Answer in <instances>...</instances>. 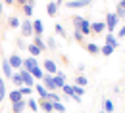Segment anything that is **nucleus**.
<instances>
[{"instance_id": "1", "label": "nucleus", "mask_w": 125, "mask_h": 113, "mask_svg": "<svg viewBox=\"0 0 125 113\" xmlns=\"http://www.w3.org/2000/svg\"><path fill=\"white\" fill-rule=\"evenodd\" d=\"M73 29L81 31L83 36H85V35H91V21L85 19V17H81V16H75L73 17Z\"/></svg>"}, {"instance_id": "2", "label": "nucleus", "mask_w": 125, "mask_h": 113, "mask_svg": "<svg viewBox=\"0 0 125 113\" xmlns=\"http://www.w3.org/2000/svg\"><path fill=\"white\" fill-rule=\"evenodd\" d=\"M117 25H119V17L115 16V14H112V12L106 14V29L112 33V31H115V27H117Z\"/></svg>"}, {"instance_id": "3", "label": "nucleus", "mask_w": 125, "mask_h": 113, "mask_svg": "<svg viewBox=\"0 0 125 113\" xmlns=\"http://www.w3.org/2000/svg\"><path fill=\"white\" fill-rule=\"evenodd\" d=\"M17 73L21 75V81H23V86H29V88H33V86H35V79H33V75L29 73V71H25V69H19Z\"/></svg>"}, {"instance_id": "4", "label": "nucleus", "mask_w": 125, "mask_h": 113, "mask_svg": "<svg viewBox=\"0 0 125 113\" xmlns=\"http://www.w3.org/2000/svg\"><path fill=\"white\" fill-rule=\"evenodd\" d=\"M93 4V0H69V2H65V6L69 8V10H75V8H87V6H91Z\"/></svg>"}, {"instance_id": "5", "label": "nucleus", "mask_w": 125, "mask_h": 113, "mask_svg": "<svg viewBox=\"0 0 125 113\" xmlns=\"http://www.w3.org/2000/svg\"><path fill=\"white\" fill-rule=\"evenodd\" d=\"M8 63L12 65V69H17V71H19V69L23 67V58H21L19 54H12V56L8 58Z\"/></svg>"}, {"instance_id": "6", "label": "nucleus", "mask_w": 125, "mask_h": 113, "mask_svg": "<svg viewBox=\"0 0 125 113\" xmlns=\"http://www.w3.org/2000/svg\"><path fill=\"white\" fill-rule=\"evenodd\" d=\"M21 35L23 36H33L35 33H33V21L31 19H25V21H21Z\"/></svg>"}, {"instance_id": "7", "label": "nucleus", "mask_w": 125, "mask_h": 113, "mask_svg": "<svg viewBox=\"0 0 125 113\" xmlns=\"http://www.w3.org/2000/svg\"><path fill=\"white\" fill-rule=\"evenodd\" d=\"M42 71L44 73H48V75H56L58 73V67H56V63L52 61V60H44V63H42Z\"/></svg>"}, {"instance_id": "8", "label": "nucleus", "mask_w": 125, "mask_h": 113, "mask_svg": "<svg viewBox=\"0 0 125 113\" xmlns=\"http://www.w3.org/2000/svg\"><path fill=\"white\" fill-rule=\"evenodd\" d=\"M42 86L46 88L48 92H54V90H56V86H54V75L44 73V77H42Z\"/></svg>"}, {"instance_id": "9", "label": "nucleus", "mask_w": 125, "mask_h": 113, "mask_svg": "<svg viewBox=\"0 0 125 113\" xmlns=\"http://www.w3.org/2000/svg\"><path fill=\"white\" fill-rule=\"evenodd\" d=\"M63 84H65V75L58 71V73L54 75V86H56V90H62Z\"/></svg>"}, {"instance_id": "10", "label": "nucleus", "mask_w": 125, "mask_h": 113, "mask_svg": "<svg viewBox=\"0 0 125 113\" xmlns=\"http://www.w3.org/2000/svg\"><path fill=\"white\" fill-rule=\"evenodd\" d=\"M37 65H39L37 58L29 56V58H25V60H23V67H21V69H25V71H31L33 67H37Z\"/></svg>"}, {"instance_id": "11", "label": "nucleus", "mask_w": 125, "mask_h": 113, "mask_svg": "<svg viewBox=\"0 0 125 113\" xmlns=\"http://www.w3.org/2000/svg\"><path fill=\"white\" fill-rule=\"evenodd\" d=\"M25 107H27V100L23 98V100L16 102V104H12V113H23Z\"/></svg>"}, {"instance_id": "12", "label": "nucleus", "mask_w": 125, "mask_h": 113, "mask_svg": "<svg viewBox=\"0 0 125 113\" xmlns=\"http://www.w3.org/2000/svg\"><path fill=\"white\" fill-rule=\"evenodd\" d=\"M33 33H35V36H42V33H44V25H42L41 19H35V21H33Z\"/></svg>"}, {"instance_id": "13", "label": "nucleus", "mask_w": 125, "mask_h": 113, "mask_svg": "<svg viewBox=\"0 0 125 113\" xmlns=\"http://www.w3.org/2000/svg\"><path fill=\"white\" fill-rule=\"evenodd\" d=\"M2 73L8 79H12V75H14V69H12V65L8 63V60H2Z\"/></svg>"}, {"instance_id": "14", "label": "nucleus", "mask_w": 125, "mask_h": 113, "mask_svg": "<svg viewBox=\"0 0 125 113\" xmlns=\"http://www.w3.org/2000/svg\"><path fill=\"white\" fill-rule=\"evenodd\" d=\"M39 107H41V109H42L44 113H52V111H54V109H52V102H48V100H42V98L39 100Z\"/></svg>"}, {"instance_id": "15", "label": "nucleus", "mask_w": 125, "mask_h": 113, "mask_svg": "<svg viewBox=\"0 0 125 113\" xmlns=\"http://www.w3.org/2000/svg\"><path fill=\"white\" fill-rule=\"evenodd\" d=\"M104 29H106V23L104 21H94V23H91V31L93 33H104Z\"/></svg>"}, {"instance_id": "16", "label": "nucleus", "mask_w": 125, "mask_h": 113, "mask_svg": "<svg viewBox=\"0 0 125 113\" xmlns=\"http://www.w3.org/2000/svg\"><path fill=\"white\" fill-rule=\"evenodd\" d=\"M33 75V79H39V81H42V77H44V71H42V67L41 65H37V67H33L31 71H29Z\"/></svg>"}, {"instance_id": "17", "label": "nucleus", "mask_w": 125, "mask_h": 113, "mask_svg": "<svg viewBox=\"0 0 125 113\" xmlns=\"http://www.w3.org/2000/svg\"><path fill=\"white\" fill-rule=\"evenodd\" d=\"M46 12H48L50 17H56L58 16V4H56V2H48L46 4Z\"/></svg>"}, {"instance_id": "18", "label": "nucleus", "mask_w": 125, "mask_h": 113, "mask_svg": "<svg viewBox=\"0 0 125 113\" xmlns=\"http://www.w3.org/2000/svg\"><path fill=\"white\" fill-rule=\"evenodd\" d=\"M102 109L106 113H114V109H115V107H114V102L108 100V98H104V100H102Z\"/></svg>"}, {"instance_id": "19", "label": "nucleus", "mask_w": 125, "mask_h": 113, "mask_svg": "<svg viewBox=\"0 0 125 113\" xmlns=\"http://www.w3.org/2000/svg\"><path fill=\"white\" fill-rule=\"evenodd\" d=\"M33 90H35V92H37L39 96L42 98V100H46V96H48V90L44 88V86H42V84H35V86H33Z\"/></svg>"}, {"instance_id": "20", "label": "nucleus", "mask_w": 125, "mask_h": 113, "mask_svg": "<svg viewBox=\"0 0 125 113\" xmlns=\"http://www.w3.org/2000/svg\"><path fill=\"white\" fill-rule=\"evenodd\" d=\"M8 98H10V102L12 104H16V102H19V100H23V96H21V92L17 90V88H14L10 94H8Z\"/></svg>"}, {"instance_id": "21", "label": "nucleus", "mask_w": 125, "mask_h": 113, "mask_svg": "<svg viewBox=\"0 0 125 113\" xmlns=\"http://www.w3.org/2000/svg\"><path fill=\"white\" fill-rule=\"evenodd\" d=\"M106 44H108V46H112L114 50H115L117 46H119V42H117V38H115V36H114L112 33H108V35H106Z\"/></svg>"}, {"instance_id": "22", "label": "nucleus", "mask_w": 125, "mask_h": 113, "mask_svg": "<svg viewBox=\"0 0 125 113\" xmlns=\"http://www.w3.org/2000/svg\"><path fill=\"white\" fill-rule=\"evenodd\" d=\"M33 44L41 50V52H44V50H46V42L42 40V36H35V38H33Z\"/></svg>"}, {"instance_id": "23", "label": "nucleus", "mask_w": 125, "mask_h": 113, "mask_svg": "<svg viewBox=\"0 0 125 113\" xmlns=\"http://www.w3.org/2000/svg\"><path fill=\"white\" fill-rule=\"evenodd\" d=\"M33 12H35V4H31V2H27V4H23V14L27 17L33 16Z\"/></svg>"}, {"instance_id": "24", "label": "nucleus", "mask_w": 125, "mask_h": 113, "mask_svg": "<svg viewBox=\"0 0 125 113\" xmlns=\"http://www.w3.org/2000/svg\"><path fill=\"white\" fill-rule=\"evenodd\" d=\"M12 82H14V84H16V88H21V86H23V81H21V75H19V73H14V75H12Z\"/></svg>"}, {"instance_id": "25", "label": "nucleus", "mask_w": 125, "mask_h": 113, "mask_svg": "<svg viewBox=\"0 0 125 113\" xmlns=\"http://www.w3.org/2000/svg\"><path fill=\"white\" fill-rule=\"evenodd\" d=\"M8 25H10L12 29H17V27H21V21H19L16 16H12L10 19H8Z\"/></svg>"}, {"instance_id": "26", "label": "nucleus", "mask_w": 125, "mask_h": 113, "mask_svg": "<svg viewBox=\"0 0 125 113\" xmlns=\"http://www.w3.org/2000/svg\"><path fill=\"white\" fill-rule=\"evenodd\" d=\"M87 50H89V54H100V46L94 44V42H89V44H87Z\"/></svg>"}, {"instance_id": "27", "label": "nucleus", "mask_w": 125, "mask_h": 113, "mask_svg": "<svg viewBox=\"0 0 125 113\" xmlns=\"http://www.w3.org/2000/svg\"><path fill=\"white\" fill-rule=\"evenodd\" d=\"M4 100H6V82L0 77V102H4Z\"/></svg>"}, {"instance_id": "28", "label": "nucleus", "mask_w": 125, "mask_h": 113, "mask_svg": "<svg viewBox=\"0 0 125 113\" xmlns=\"http://www.w3.org/2000/svg\"><path fill=\"white\" fill-rule=\"evenodd\" d=\"M52 109L58 111V113H65V105H63L62 102H54V104H52Z\"/></svg>"}, {"instance_id": "29", "label": "nucleus", "mask_w": 125, "mask_h": 113, "mask_svg": "<svg viewBox=\"0 0 125 113\" xmlns=\"http://www.w3.org/2000/svg\"><path fill=\"white\" fill-rule=\"evenodd\" d=\"M62 92L63 94H65V96H73V84H67V82H65V84H63V88H62Z\"/></svg>"}, {"instance_id": "30", "label": "nucleus", "mask_w": 125, "mask_h": 113, "mask_svg": "<svg viewBox=\"0 0 125 113\" xmlns=\"http://www.w3.org/2000/svg\"><path fill=\"white\" fill-rule=\"evenodd\" d=\"M27 50H29V52L33 54V58H37V56H41V54H42V52H41V50L37 48V46H35L33 42H29V46H27Z\"/></svg>"}, {"instance_id": "31", "label": "nucleus", "mask_w": 125, "mask_h": 113, "mask_svg": "<svg viewBox=\"0 0 125 113\" xmlns=\"http://www.w3.org/2000/svg\"><path fill=\"white\" fill-rule=\"evenodd\" d=\"M100 54H102V56H112V54H114V48L108 46V44H104V46L100 48Z\"/></svg>"}, {"instance_id": "32", "label": "nucleus", "mask_w": 125, "mask_h": 113, "mask_svg": "<svg viewBox=\"0 0 125 113\" xmlns=\"http://www.w3.org/2000/svg\"><path fill=\"white\" fill-rule=\"evenodd\" d=\"M75 84H77V86H83V88H85V86L89 84V81H87V77H83V75H79L77 79H75Z\"/></svg>"}, {"instance_id": "33", "label": "nucleus", "mask_w": 125, "mask_h": 113, "mask_svg": "<svg viewBox=\"0 0 125 113\" xmlns=\"http://www.w3.org/2000/svg\"><path fill=\"white\" fill-rule=\"evenodd\" d=\"M19 92H21V96L25 98V96H31L33 94V88H29V86H21V88H17Z\"/></svg>"}, {"instance_id": "34", "label": "nucleus", "mask_w": 125, "mask_h": 113, "mask_svg": "<svg viewBox=\"0 0 125 113\" xmlns=\"http://www.w3.org/2000/svg\"><path fill=\"white\" fill-rule=\"evenodd\" d=\"M46 100H48V102H52V104H54V102H62V100H60V96H58L56 92H48Z\"/></svg>"}, {"instance_id": "35", "label": "nucleus", "mask_w": 125, "mask_h": 113, "mask_svg": "<svg viewBox=\"0 0 125 113\" xmlns=\"http://www.w3.org/2000/svg\"><path fill=\"white\" fill-rule=\"evenodd\" d=\"M73 94L83 98V94H85V88H83V86H77V84H73Z\"/></svg>"}, {"instance_id": "36", "label": "nucleus", "mask_w": 125, "mask_h": 113, "mask_svg": "<svg viewBox=\"0 0 125 113\" xmlns=\"http://www.w3.org/2000/svg\"><path fill=\"white\" fill-rule=\"evenodd\" d=\"M27 105H29V109H31V111H37V109H39V104H37L35 100H31V98L27 100Z\"/></svg>"}, {"instance_id": "37", "label": "nucleus", "mask_w": 125, "mask_h": 113, "mask_svg": "<svg viewBox=\"0 0 125 113\" xmlns=\"http://www.w3.org/2000/svg\"><path fill=\"white\" fill-rule=\"evenodd\" d=\"M54 31L58 33L60 36H65V29H63V27L60 25V23H56V25H54Z\"/></svg>"}, {"instance_id": "38", "label": "nucleus", "mask_w": 125, "mask_h": 113, "mask_svg": "<svg viewBox=\"0 0 125 113\" xmlns=\"http://www.w3.org/2000/svg\"><path fill=\"white\" fill-rule=\"evenodd\" d=\"M46 48H52V50H56V40H54L52 36H48V38H46Z\"/></svg>"}, {"instance_id": "39", "label": "nucleus", "mask_w": 125, "mask_h": 113, "mask_svg": "<svg viewBox=\"0 0 125 113\" xmlns=\"http://www.w3.org/2000/svg\"><path fill=\"white\" fill-rule=\"evenodd\" d=\"M73 38H75L77 42H83V38H85V36L81 35V31H77V29H73Z\"/></svg>"}, {"instance_id": "40", "label": "nucleus", "mask_w": 125, "mask_h": 113, "mask_svg": "<svg viewBox=\"0 0 125 113\" xmlns=\"http://www.w3.org/2000/svg\"><path fill=\"white\" fill-rule=\"evenodd\" d=\"M115 16L119 17V19H121V17H125V10H123V8H119V6H117V12H115Z\"/></svg>"}, {"instance_id": "41", "label": "nucleus", "mask_w": 125, "mask_h": 113, "mask_svg": "<svg viewBox=\"0 0 125 113\" xmlns=\"http://www.w3.org/2000/svg\"><path fill=\"white\" fill-rule=\"evenodd\" d=\"M71 100H73V102H75V104H81V102H83V100H81V96H75V94H73V96H71Z\"/></svg>"}, {"instance_id": "42", "label": "nucleus", "mask_w": 125, "mask_h": 113, "mask_svg": "<svg viewBox=\"0 0 125 113\" xmlns=\"http://www.w3.org/2000/svg\"><path fill=\"white\" fill-rule=\"evenodd\" d=\"M117 36H119V38H121V36H125V25L121 27V29H119V33H117Z\"/></svg>"}, {"instance_id": "43", "label": "nucleus", "mask_w": 125, "mask_h": 113, "mask_svg": "<svg viewBox=\"0 0 125 113\" xmlns=\"http://www.w3.org/2000/svg\"><path fill=\"white\" fill-rule=\"evenodd\" d=\"M17 46H19V48H25V42H23V40L19 38V40H17Z\"/></svg>"}, {"instance_id": "44", "label": "nucleus", "mask_w": 125, "mask_h": 113, "mask_svg": "<svg viewBox=\"0 0 125 113\" xmlns=\"http://www.w3.org/2000/svg\"><path fill=\"white\" fill-rule=\"evenodd\" d=\"M17 4H21V6H23V4H27V2H29V0H16Z\"/></svg>"}, {"instance_id": "45", "label": "nucleus", "mask_w": 125, "mask_h": 113, "mask_svg": "<svg viewBox=\"0 0 125 113\" xmlns=\"http://www.w3.org/2000/svg\"><path fill=\"white\" fill-rule=\"evenodd\" d=\"M117 6H119V8H123V10H125V0H121V2L117 4Z\"/></svg>"}, {"instance_id": "46", "label": "nucleus", "mask_w": 125, "mask_h": 113, "mask_svg": "<svg viewBox=\"0 0 125 113\" xmlns=\"http://www.w3.org/2000/svg\"><path fill=\"white\" fill-rule=\"evenodd\" d=\"M4 2H6V4H14L16 0H4Z\"/></svg>"}, {"instance_id": "47", "label": "nucleus", "mask_w": 125, "mask_h": 113, "mask_svg": "<svg viewBox=\"0 0 125 113\" xmlns=\"http://www.w3.org/2000/svg\"><path fill=\"white\" fill-rule=\"evenodd\" d=\"M2 12H4V10H2V0H0V14H2Z\"/></svg>"}, {"instance_id": "48", "label": "nucleus", "mask_w": 125, "mask_h": 113, "mask_svg": "<svg viewBox=\"0 0 125 113\" xmlns=\"http://www.w3.org/2000/svg\"><path fill=\"white\" fill-rule=\"evenodd\" d=\"M29 2H31V4H35V0H29Z\"/></svg>"}, {"instance_id": "49", "label": "nucleus", "mask_w": 125, "mask_h": 113, "mask_svg": "<svg viewBox=\"0 0 125 113\" xmlns=\"http://www.w3.org/2000/svg\"><path fill=\"white\" fill-rule=\"evenodd\" d=\"M100 113H106V111H104V109H102V111H100Z\"/></svg>"}, {"instance_id": "50", "label": "nucleus", "mask_w": 125, "mask_h": 113, "mask_svg": "<svg viewBox=\"0 0 125 113\" xmlns=\"http://www.w3.org/2000/svg\"><path fill=\"white\" fill-rule=\"evenodd\" d=\"M81 113H83V111H81Z\"/></svg>"}]
</instances>
